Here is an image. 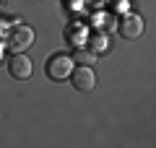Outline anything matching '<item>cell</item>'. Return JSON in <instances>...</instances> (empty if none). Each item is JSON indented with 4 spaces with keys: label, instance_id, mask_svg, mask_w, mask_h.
Instances as JSON below:
<instances>
[{
    "label": "cell",
    "instance_id": "1",
    "mask_svg": "<svg viewBox=\"0 0 156 148\" xmlns=\"http://www.w3.org/2000/svg\"><path fill=\"white\" fill-rule=\"evenodd\" d=\"M73 57L68 55H52L50 60H47V76L52 78V81H65V78H70L73 73Z\"/></svg>",
    "mask_w": 156,
    "mask_h": 148
},
{
    "label": "cell",
    "instance_id": "2",
    "mask_svg": "<svg viewBox=\"0 0 156 148\" xmlns=\"http://www.w3.org/2000/svg\"><path fill=\"white\" fill-rule=\"evenodd\" d=\"M70 81L76 86V91H94L96 88V73H94V65H78L73 68L70 73Z\"/></svg>",
    "mask_w": 156,
    "mask_h": 148
},
{
    "label": "cell",
    "instance_id": "3",
    "mask_svg": "<svg viewBox=\"0 0 156 148\" xmlns=\"http://www.w3.org/2000/svg\"><path fill=\"white\" fill-rule=\"evenodd\" d=\"M34 44V31L29 26H16L8 34V49L11 52H23Z\"/></svg>",
    "mask_w": 156,
    "mask_h": 148
},
{
    "label": "cell",
    "instance_id": "4",
    "mask_svg": "<svg viewBox=\"0 0 156 148\" xmlns=\"http://www.w3.org/2000/svg\"><path fill=\"white\" fill-rule=\"evenodd\" d=\"M143 29H146L143 18L135 16V13H128V16H122L117 31H120V37H125V39H138L140 34H143Z\"/></svg>",
    "mask_w": 156,
    "mask_h": 148
},
{
    "label": "cell",
    "instance_id": "5",
    "mask_svg": "<svg viewBox=\"0 0 156 148\" xmlns=\"http://www.w3.org/2000/svg\"><path fill=\"white\" fill-rule=\"evenodd\" d=\"M8 73H11L16 81H26L31 76V60H29L23 52H13L11 62H8Z\"/></svg>",
    "mask_w": 156,
    "mask_h": 148
},
{
    "label": "cell",
    "instance_id": "6",
    "mask_svg": "<svg viewBox=\"0 0 156 148\" xmlns=\"http://www.w3.org/2000/svg\"><path fill=\"white\" fill-rule=\"evenodd\" d=\"M65 39H68L70 44L83 42V39H86V31H83V26H81V23H70V26L65 29Z\"/></svg>",
    "mask_w": 156,
    "mask_h": 148
},
{
    "label": "cell",
    "instance_id": "7",
    "mask_svg": "<svg viewBox=\"0 0 156 148\" xmlns=\"http://www.w3.org/2000/svg\"><path fill=\"white\" fill-rule=\"evenodd\" d=\"M76 62L78 65H94L96 62V52L94 49H76Z\"/></svg>",
    "mask_w": 156,
    "mask_h": 148
},
{
    "label": "cell",
    "instance_id": "8",
    "mask_svg": "<svg viewBox=\"0 0 156 148\" xmlns=\"http://www.w3.org/2000/svg\"><path fill=\"white\" fill-rule=\"evenodd\" d=\"M91 47H94V52H104L107 39H104V37H94V39H91Z\"/></svg>",
    "mask_w": 156,
    "mask_h": 148
},
{
    "label": "cell",
    "instance_id": "9",
    "mask_svg": "<svg viewBox=\"0 0 156 148\" xmlns=\"http://www.w3.org/2000/svg\"><path fill=\"white\" fill-rule=\"evenodd\" d=\"M0 60H3V47H0Z\"/></svg>",
    "mask_w": 156,
    "mask_h": 148
}]
</instances>
